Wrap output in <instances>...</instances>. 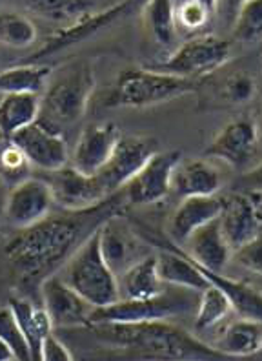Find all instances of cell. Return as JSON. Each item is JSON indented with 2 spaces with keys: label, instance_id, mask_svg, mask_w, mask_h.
Listing matches in <instances>:
<instances>
[{
  "label": "cell",
  "instance_id": "cell-19",
  "mask_svg": "<svg viewBox=\"0 0 262 361\" xmlns=\"http://www.w3.org/2000/svg\"><path fill=\"white\" fill-rule=\"evenodd\" d=\"M224 197L208 195V197H186L180 201L170 219V235L173 243H186L195 230L218 219L223 214Z\"/></svg>",
  "mask_w": 262,
  "mask_h": 361
},
{
  "label": "cell",
  "instance_id": "cell-4",
  "mask_svg": "<svg viewBox=\"0 0 262 361\" xmlns=\"http://www.w3.org/2000/svg\"><path fill=\"white\" fill-rule=\"evenodd\" d=\"M95 90V73L92 64L77 62L61 71L49 84L40 106V117L51 128L58 130L75 124L86 114L87 102Z\"/></svg>",
  "mask_w": 262,
  "mask_h": 361
},
{
  "label": "cell",
  "instance_id": "cell-15",
  "mask_svg": "<svg viewBox=\"0 0 262 361\" xmlns=\"http://www.w3.org/2000/svg\"><path fill=\"white\" fill-rule=\"evenodd\" d=\"M40 294L42 309L51 319L53 329H79L89 325V314L93 309L68 283L62 281L58 274L44 279Z\"/></svg>",
  "mask_w": 262,
  "mask_h": 361
},
{
  "label": "cell",
  "instance_id": "cell-39",
  "mask_svg": "<svg viewBox=\"0 0 262 361\" xmlns=\"http://www.w3.org/2000/svg\"><path fill=\"white\" fill-rule=\"evenodd\" d=\"M42 361H75L73 354L70 353V348L66 347L58 336L51 334L46 338L42 347Z\"/></svg>",
  "mask_w": 262,
  "mask_h": 361
},
{
  "label": "cell",
  "instance_id": "cell-26",
  "mask_svg": "<svg viewBox=\"0 0 262 361\" xmlns=\"http://www.w3.org/2000/svg\"><path fill=\"white\" fill-rule=\"evenodd\" d=\"M211 348L232 360L255 356L262 353V323L254 319H237L223 329Z\"/></svg>",
  "mask_w": 262,
  "mask_h": 361
},
{
  "label": "cell",
  "instance_id": "cell-22",
  "mask_svg": "<svg viewBox=\"0 0 262 361\" xmlns=\"http://www.w3.org/2000/svg\"><path fill=\"white\" fill-rule=\"evenodd\" d=\"M193 264L204 276L206 281L226 295L230 305H232V310L240 319H254V322L262 323V292L258 288H255L249 283L227 278L223 272H211V270L202 269L201 264L195 263V261H193Z\"/></svg>",
  "mask_w": 262,
  "mask_h": 361
},
{
  "label": "cell",
  "instance_id": "cell-36",
  "mask_svg": "<svg viewBox=\"0 0 262 361\" xmlns=\"http://www.w3.org/2000/svg\"><path fill=\"white\" fill-rule=\"evenodd\" d=\"M255 95H257V80L244 71H237V73L227 77L223 82V88H220L223 101L235 106L248 104V102L254 101Z\"/></svg>",
  "mask_w": 262,
  "mask_h": 361
},
{
  "label": "cell",
  "instance_id": "cell-13",
  "mask_svg": "<svg viewBox=\"0 0 262 361\" xmlns=\"http://www.w3.org/2000/svg\"><path fill=\"white\" fill-rule=\"evenodd\" d=\"M53 204L55 201L48 183L44 179L30 177L9 190L4 216L15 228L26 230L46 219Z\"/></svg>",
  "mask_w": 262,
  "mask_h": 361
},
{
  "label": "cell",
  "instance_id": "cell-30",
  "mask_svg": "<svg viewBox=\"0 0 262 361\" xmlns=\"http://www.w3.org/2000/svg\"><path fill=\"white\" fill-rule=\"evenodd\" d=\"M215 2L210 0H184L175 2V27L177 33L184 35H196L201 33L215 13Z\"/></svg>",
  "mask_w": 262,
  "mask_h": 361
},
{
  "label": "cell",
  "instance_id": "cell-8",
  "mask_svg": "<svg viewBox=\"0 0 262 361\" xmlns=\"http://www.w3.org/2000/svg\"><path fill=\"white\" fill-rule=\"evenodd\" d=\"M157 152L158 142L153 137L123 135L96 177L109 195L118 194Z\"/></svg>",
  "mask_w": 262,
  "mask_h": 361
},
{
  "label": "cell",
  "instance_id": "cell-23",
  "mask_svg": "<svg viewBox=\"0 0 262 361\" xmlns=\"http://www.w3.org/2000/svg\"><path fill=\"white\" fill-rule=\"evenodd\" d=\"M117 286L118 301L153 300L168 288V285H164L158 276L155 256L144 257L126 272L120 274L117 278Z\"/></svg>",
  "mask_w": 262,
  "mask_h": 361
},
{
  "label": "cell",
  "instance_id": "cell-40",
  "mask_svg": "<svg viewBox=\"0 0 262 361\" xmlns=\"http://www.w3.org/2000/svg\"><path fill=\"white\" fill-rule=\"evenodd\" d=\"M240 183L248 188V194H262V161L244 173Z\"/></svg>",
  "mask_w": 262,
  "mask_h": 361
},
{
  "label": "cell",
  "instance_id": "cell-17",
  "mask_svg": "<svg viewBox=\"0 0 262 361\" xmlns=\"http://www.w3.org/2000/svg\"><path fill=\"white\" fill-rule=\"evenodd\" d=\"M135 4H130V2H118L113 4L111 8L104 9L101 13L92 15V17H86L79 23H73L70 26H64L62 30H58L55 35L49 37L46 40V44L40 49H37L33 55L26 61V64H37V61L44 57H49L53 53L62 51V49L70 48L73 44H79L82 40H86L87 37L95 35L96 31L102 30V27L113 24L115 20H118L120 17L127 13V9H131Z\"/></svg>",
  "mask_w": 262,
  "mask_h": 361
},
{
  "label": "cell",
  "instance_id": "cell-41",
  "mask_svg": "<svg viewBox=\"0 0 262 361\" xmlns=\"http://www.w3.org/2000/svg\"><path fill=\"white\" fill-rule=\"evenodd\" d=\"M0 361H17L15 360V354L13 350L9 348V345L6 341L0 339Z\"/></svg>",
  "mask_w": 262,
  "mask_h": 361
},
{
  "label": "cell",
  "instance_id": "cell-35",
  "mask_svg": "<svg viewBox=\"0 0 262 361\" xmlns=\"http://www.w3.org/2000/svg\"><path fill=\"white\" fill-rule=\"evenodd\" d=\"M233 37L244 44H254L262 39V0L240 2L233 24Z\"/></svg>",
  "mask_w": 262,
  "mask_h": 361
},
{
  "label": "cell",
  "instance_id": "cell-33",
  "mask_svg": "<svg viewBox=\"0 0 262 361\" xmlns=\"http://www.w3.org/2000/svg\"><path fill=\"white\" fill-rule=\"evenodd\" d=\"M37 40V27L26 15L0 13V42L11 48H27Z\"/></svg>",
  "mask_w": 262,
  "mask_h": 361
},
{
  "label": "cell",
  "instance_id": "cell-24",
  "mask_svg": "<svg viewBox=\"0 0 262 361\" xmlns=\"http://www.w3.org/2000/svg\"><path fill=\"white\" fill-rule=\"evenodd\" d=\"M157 269L162 283L170 286H180V288H188L193 292H202L210 286L206 278L199 272L189 256L179 245L170 241L168 250L161 252L157 257Z\"/></svg>",
  "mask_w": 262,
  "mask_h": 361
},
{
  "label": "cell",
  "instance_id": "cell-25",
  "mask_svg": "<svg viewBox=\"0 0 262 361\" xmlns=\"http://www.w3.org/2000/svg\"><path fill=\"white\" fill-rule=\"evenodd\" d=\"M8 307L11 309L17 323L20 326L22 334L26 338L27 348H30L31 361H42L44 341L53 332V325L49 316L42 307H35L26 298L15 295L9 298Z\"/></svg>",
  "mask_w": 262,
  "mask_h": 361
},
{
  "label": "cell",
  "instance_id": "cell-1",
  "mask_svg": "<svg viewBox=\"0 0 262 361\" xmlns=\"http://www.w3.org/2000/svg\"><path fill=\"white\" fill-rule=\"evenodd\" d=\"M123 190L101 207L86 212H62L20 230L6 247V256L26 285H42L44 279L58 274L75 252L99 230V226L118 214L124 201Z\"/></svg>",
  "mask_w": 262,
  "mask_h": 361
},
{
  "label": "cell",
  "instance_id": "cell-18",
  "mask_svg": "<svg viewBox=\"0 0 262 361\" xmlns=\"http://www.w3.org/2000/svg\"><path fill=\"white\" fill-rule=\"evenodd\" d=\"M258 128L251 119H235L227 123L208 146L206 155L226 161L232 166H242L255 154Z\"/></svg>",
  "mask_w": 262,
  "mask_h": 361
},
{
  "label": "cell",
  "instance_id": "cell-3",
  "mask_svg": "<svg viewBox=\"0 0 262 361\" xmlns=\"http://www.w3.org/2000/svg\"><path fill=\"white\" fill-rule=\"evenodd\" d=\"M62 281L73 288L92 309L118 301L117 276L106 264L99 245V230L58 270Z\"/></svg>",
  "mask_w": 262,
  "mask_h": 361
},
{
  "label": "cell",
  "instance_id": "cell-12",
  "mask_svg": "<svg viewBox=\"0 0 262 361\" xmlns=\"http://www.w3.org/2000/svg\"><path fill=\"white\" fill-rule=\"evenodd\" d=\"M218 225L232 252L251 241L262 232V194L226 195Z\"/></svg>",
  "mask_w": 262,
  "mask_h": 361
},
{
  "label": "cell",
  "instance_id": "cell-2",
  "mask_svg": "<svg viewBox=\"0 0 262 361\" xmlns=\"http://www.w3.org/2000/svg\"><path fill=\"white\" fill-rule=\"evenodd\" d=\"M89 329L126 361H232L170 322L96 323Z\"/></svg>",
  "mask_w": 262,
  "mask_h": 361
},
{
  "label": "cell",
  "instance_id": "cell-32",
  "mask_svg": "<svg viewBox=\"0 0 262 361\" xmlns=\"http://www.w3.org/2000/svg\"><path fill=\"white\" fill-rule=\"evenodd\" d=\"M230 312H232V305H230L226 295L210 285L202 292L201 300H199L195 329L196 331H210L223 322Z\"/></svg>",
  "mask_w": 262,
  "mask_h": 361
},
{
  "label": "cell",
  "instance_id": "cell-20",
  "mask_svg": "<svg viewBox=\"0 0 262 361\" xmlns=\"http://www.w3.org/2000/svg\"><path fill=\"white\" fill-rule=\"evenodd\" d=\"M220 188V173L204 159H182L173 170L171 192L186 197H208Z\"/></svg>",
  "mask_w": 262,
  "mask_h": 361
},
{
  "label": "cell",
  "instance_id": "cell-37",
  "mask_svg": "<svg viewBox=\"0 0 262 361\" xmlns=\"http://www.w3.org/2000/svg\"><path fill=\"white\" fill-rule=\"evenodd\" d=\"M0 339L9 345L13 350L17 361H31L30 348H27L26 338L22 334L20 326L17 323V317L13 316L11 309H0Z\"/></svg>",
  "mask_w": 262,
  "mask_h": 361
},
{
  "label": "cell",
  "instance_id": "cell-11",
  "mask_svg": "<svg viewBox=\"0 0 262 361\" xmlns=\"http://www.w3.org/2000/svg\"><path fill=\"white\" fill-rule=\"evenodd\" d=\"M11 141L24 152L30 164L40 170L51 173L70 164V150L62 133L40 119L15 133Z\"/></svg>",
  "mask_w": 262,
  "mask_h": 361
},
{
  "label": "cell",
  "instance_id": "cell-6",
  "mask_svg": "<svg viewBox=\"0 0 262 361\" xmlns=\"http://www.w3.org/2000/svg\"><path fill=\"white\" fill-rule=\"evenodd\" d=\"M199 292L170 286L153 300L142 301H117V303L93 309L89 314V325L96 323H144L168 322L175 316H184L199 307ZM87 325V326H89Z\"/></svg>",
  "mask_w": 262,
  "mask_h": 361
},
{
  "label": "cell",
  "instance_id": "cell-21",
  "mask_svg": "<svg viewBox=\"0 0 262 361\" xmlns=\"http://www.w3.org/2000/svg\"><path fill=\"white\" fill-rule=\"evenodd\" d=\"M184 245H186L184 252L195 263L201 264L202 269L211 270V272H223L232 256V248L227 247L226 239L220 232L218 219L195 230Z\"/></svg>",
  "mask_w": 262,
  "mask_h": 361
},
{
  "label": "cell",
  "instance_id": "cell-5",
  "mask_svg": "<svg viewBox=\"0 0 262 361\" xmlns=\"http://www.w3.org/2000/svg\"><path fill=\"white\" fill-rule=\"evenodd\" d=\"M196 90L189 79L170 75L153 68H127L118 75L106 106L111 108H148L182 97Z\"/></svg>",
  "mask_w": 262,
  "mask_h": 361
},
{
  "label": "cell",
  "instance_id": "cell-38",
  "mask_svg": "<svg viewBox=\"0 0 262 361\" xmlns=\"http://www.w3.org/2000/svg\"><path fill=\"white\" fill-rule=\"evenodd\" d=\"M237 263L240 267H244L246 270L255 274H261L262 276V232L258 235H255L251 241H248L246 245L237 248L233 252Z\"/></svg>",
  "mask_w": 262,
  "mask_h": 361
},
{
  "label": "cell",
  "instance_id": "cell-29",
  "mask_svg": "<svg viewBox=\"0 0 262 361\" xmlns=\"http://www.w3.org/2000/svg\"><path fill=\"white\" fill-rule=\"evenodd\" d=\"M51 68L44 64H17L0 71V93H33L39 95L40 90L46 86Z\"/></svg>",
  "mask_w": 262,
  "mask_h": 361
},
{
  "label": "cell",
  "instance_id": "cell-7",
  "mask_svg": "<svg viewBox=\"0 0 262 361\" xmlns=\"http://www.w3.org/2000/svg\"><path fill=\"white\" fill-rule=\"evenodd\" d=\"M230 59L232 42L215 35H199L186 40L153 70L193 80L195 77L210 75L215 70L223 68Z\"/></svg>",
  "mask_w": 262,
  "mask_h": 361
},
{
  "label": "cell",
  "instance_id": "cell-27",
  "mask_svg": "<svg viewBox=\"0 0 262 361\" xmlns=\"http://www.w3.org/2000/svg\"><path fill=\"white\" fill-rule=\"evenodd\" d=\"M42 99L33 93H9L0 99V133L11 139L15 133L37 123Z\"/></svg>",
  "mask_w": 262,
  "mask_h": 361
},
{
  "label": "cell",
  "instance_id": "cell-42",
  "mask_svg": "<svg viewBox=\"0 0 262 361\" xmlns=\"http://www.w3.org/2000/svg\"><path fill=\"white\" fill-rule=\"evenodd\" d=\"M0 99H2V93H0Z\"/></svg>",
  "mask_w": 262,
  "mask_h": 361
},
{
  "label": "cell",
  "instance_id": "cell-16",
  "mask_svg": "<svg viewBox=\"0 0 262 361\" xmlns=\"http://www.w3.org/2000/svg\"><path fill=\"white\" fill-rule=\"evenodd\" d=\"M120 130L115 123H93L82 130L70 155V164L86 176H96L120 141Z\"/></svg>",
  "mask_w": 262,
  "mask_h": 361
},
{
  "label": "cell",
  "instance_id": "cell-14",
  "mask_svg": "<svg viewBox=\"0 0 262 361\" xmlns=\"http://www.w3.org/2000/svg\"><path fill=\"white\" fill-rule=\"evenodd\" d=\"M99 245L106 264L115 276L148 257V248L120 217L113 216L99 226Z\"/></svg>",
  "mask_w": 262,
  "mask_h": 361
},
{
  "label": "cell",
  "instance_id": "cell-9",
  "mask_svg": "<svg viewBox=\"0 0 262 361\" xmlns=\"http://www.w3.org/2000/svg\"><path fill=\"white\" fill-rule=\"evenodd\" d=\"M53 201L62 212H86L101 207L111 195L96 176H86L71 164L46 177Z\"/></svg>",
  "mask_w": 262,
  "mask_h": 361
},
{
  "label": "cell",
  "instance_id": "cell-28",
  "mask_svg": "<svg viewBox=\"0 0 262 361\" xmlns=\"http://www.w3.org/2000/svg\"><path fill=\"white\" fill-rule=\"evenodd\" d=\"M113 4L115 2H93V0H40V2H27L26 6L40 17H48L53 20H71L73 24L101 13Z\"/></svg>",
  "mask_w": 262,
  "mask_h": 361
},
{
  "label": "cell",
  "instance_id": "cell-34",
  "mask_svg": "<svg viewBox=\"0 0 262 361\" xmlns=\"http://www.w3.org/2000/svg\"><path fill=\"white\" fill-rule=\"evenodd\" d=\"M30 161L24 152L11 139L0 142V180L8 186L20 185L22 180L30 179Z\"/></svg>",
  "mask_w": 262,
  "mask_h": 361
},
{
  "label": "cell",
  "instance_id": "cell-31",
  "mask_svg": "<svg viewBox=\"0 0 262 361\" xmlns=\"http://www.w3.org/2000/svg\"><path fill=\"white\" fill-rule=\"evenodd\" d=\"M173 9V2H166V0H153L144 6L146 26L155 42L161 46H171L177 37Z\"/></svg>",
  "mask_w": 262,
  "mask_h": 361
},
{
  "label": "cell",
  "instance_id": "cell-10",
  "mask_svg": "<svg viewBox=\"0 0 262 361\" xmlns=\"http://www.w3.org/2000/svg\"><path fill=\"white\" fill-rule=\"evenodd\" d=\"M182 161V152H157L133 179L123 188V194L131 204L158 203L171 192L175 166Z\"/></svg>",
  "mask_w": 262,
  "mask_h": 361
}]
</instances>
